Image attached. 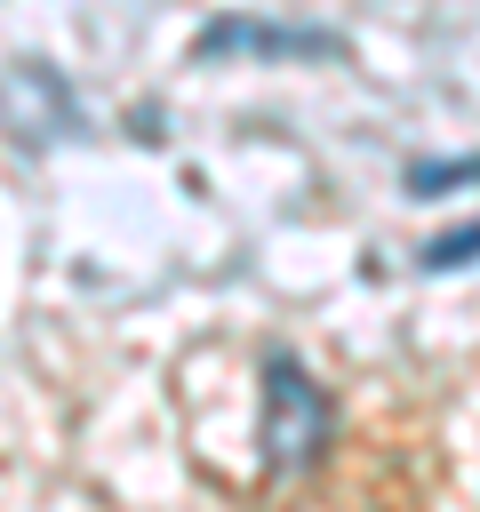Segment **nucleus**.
<instances>
[{"label":"nucleus","instance_id":"20e7f679","mask_svg":"<svg viewBox=\"0 0 480 512\" xmlns=\"http://www.w3.org/2000/svg\"><path fill=\"white\" fill-rule=\"evenodd\" d=\"M448 184H472V160H416V168H408V192H416V200H440Z\"/></svg>","mask_w":480,"mask_h":512},{"label":"nucleus","instance_id":"f03ea898","mask_svg":"<svg viewBox=\"0 0 480 512\" xmlns=\"http://www.w3.org/2000/svg\"><path fill=\"white\" fill-rule=\"evenodd\" d=\"M0 128H8L24 152H40V144H56V136H72V128H80V96L64 88V72H56V64L24 56V64H8V72H0Z\"/></svg>","mask_w":480,"mask_h":512},{"label":"nucleus","instance_id":"f257e3e1","mask_svg":"<svg viewBox=\"0 0 480 512\" xmlns=\"http://www.w3.org/2000/svg\"><path fill=\"white\" fill-rule=\"evenodd\" d=\"M328 432H336V408L312 384V368L296 352H264V464L304 472V464H320Z\"/></svg>","mask_w":480,"mask_h":512},{"label":"nucleus","instance_id":"39448f33","mask_svg":"<svg viewBox=\"0 0 480 512\" xmlns=\"http://www.w3.org/2000/svg\"><path fill=\"white\" fill-rule=\"evenodd\" d=\"M448 264H472V224H456L448 240H432V248H424V272H448Z\"/></svg>","mask_w":480,"mask_h":512},{"label":"nucleus","instance_id":"7ed1b4c3","mask_svg":"<svg viewBox=\"0 0 480 512\" xmlns=\"http://www.w3.org/2000/svg\"><path fill=\"white\" fill-rule=\"evenodd\" d=\"M224 56H344L336 32L320 24H264V16H216L192 40V64H224Z\"/></svg>","mask_w":480,"mask_h":512}]
</instances>
